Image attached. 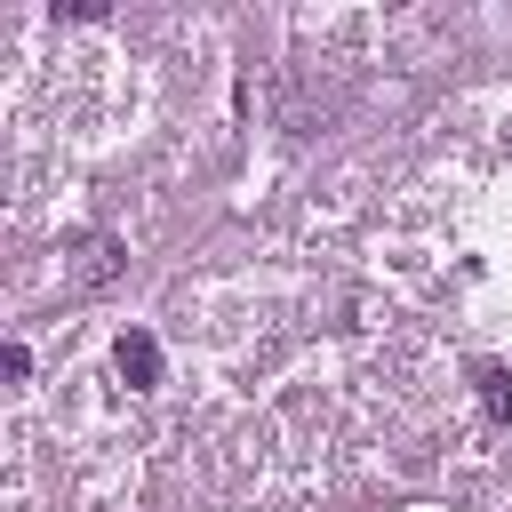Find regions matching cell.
<instances>
[{"mask_svg": "<svg viewBox=\"0 0 512 512\" xmlns=\"http://www.w3.org/2000/svg\"><path fill=\"white\" fill-rule=\"evenodd\" d=\"M120 264H128V248H120L112 232H80V240L64 248V296H96V288H112Z\"/></svg>", "mask_w": 512, "mask_h": 512, "instance_id": "obj_1", "label": "cell"}, {"mask_svg": "<svg viewBox=\"0 0 512 512\" xmlns=\"http://www.w3.org/2000/svg\"><path fill=\"white\" fill-rule=\"evenodd\" d=\"M112 368L144 392V384H160V344L144 336V328H120V344H112Z\"/></svg>", "mask_w": 512, "mask_h": 512, "instance_id": "obj_2", "label": "cell"}, {"mask_svg": "<svg viewBox=\"0 0 512 512\" xmlns=\"http://www.w3.org/2000/svg\"><path fill=\"white\" fill-rule=\"evenodd\" d=\"M472 384H480V400H488V416H512V368H496V360H480V368H472Z\"/></svg>", "mask_w": 512, "mask_h": 512, "instance_id": "obj_3", "label": "cell"}]
</instances>
